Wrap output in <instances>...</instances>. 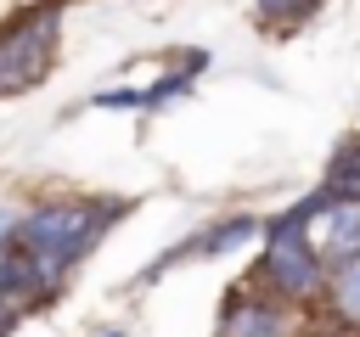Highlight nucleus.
I'll list each match as a JSON object with an SVG mask.
<instances>
[{
    "label": "nucleus",
    "instance_id": "nucleus-1",
    "mask_svg": "<svg viewBox=\"0 0 360 337\" xmlns=\"http://www.w3.org/2000/svg\"><path fill=\"white\" fill-rule=\"evenodd\" d=\"M129 197H39L22 208L17 219V247L34 264V275L45 281V292L56 298L68 286V275L101 247V236L129 213Z\"/></svg>",
    "mask_w": 360,
    "mask_h": 337
},
{
    "label": "nucleus",
    "instance_id": "nucleus-2",
    "mask_svg": "<svg viewBox=\"0 0 360 337\" xmlns=\"http://www.w3.org/2000/svg\"><path fill=\"white\" fill-rule=\"evenodd\" d=\"M62 45V0H28L0 22V95H22L51 79Z\"/></svg>",
    "mask_w": 360,
    "mask_h": 337
},
{
    "label": "nucleus",
    "instance_id": "nucleus-3",
    "mask_svg": "<svg viewBox=\"0 0 360 337\" xmlns=\"http://www.w3.org/2000/svg\"><path fill=\"white\" fill-rule=\"evenodd\" d=\"M253 286H264L270 298L292 303L298 315L321 303V286H326V258L315 253V242L304 230H287V236H259V258L248 270Z\"/></svg>",
    "mask_w": 360,
    "mask_h": 337
},
{
    "label": "nucleus",
    "instance_id": "nucleus-4",
    "mask_svg": "<svg viewBox=\"0 0 360 337\" xmlns=\"http://www.w3.org/2000/svg\"><path fill=\"white\" fill-rule=\"evenodd\" d=\"M214 337H298V309L253 286L248 275L225 292L219 303V331Z\"/></svg>",
    "mask_w": 360,
    "mask_h": 337
},
{
    "label": "nucleus",
    "instance_id": "nucleus-5",
    "mask_svg": "<svg viewBox=\"0 0 360 337\" xmlns=\"http://www.w3.org/2000/svg\"><path fill=\"white\" fill-rule=\"evenodd\" d=\"M315 315L326 326H343V331H360V253L326 264V286H321V303Z\"/></svg>",
    "mask_w": 360,
    "mask_h": 337
},
{
    "label": "nucleus",
    "instance_id": "nucleus-6",
    "mask_svg": "<svg viewBox=\"0 0 360 337\" xmlns=\"http://www.w3.org/2000/svg\"><path fill=\"white\" fill-rule=\"evenodd\" d=\"M309 242H315V253H321L326 264L360 253V202H332V197H326V208H321L315 225H309Z\"/></svg>",
    "mask_w": 360,
    "mask_h": 337
},
{
    "label": "nucleus",
    "instance_id": "nucleus-7",
    "mask_svg": "<svg viewBox=\"0 0 360 337\" xmlns=\"http://www.w3.org/2000/svg\"><path fill=\"white\" fill-rule=\"evenodd\" d=\"M259 225H264L259 213H225L208 230H197L191 242H180V258H219V253H231L242 242H259Z\"/></svg>",
    "mask_w": 360,
    "mask_h": 337
},
{
    "label": "nucleus",
    "instance_id": "nucleus-8",
    "mask_svg": "<svg viewBox=\"0 0 360 337\" xmlns=\"http://www.w3.org/2000/svg\"><path fill=\"white\" fill-rule=\"evenodd\" d=\"M321 191H326L332 202H360V157H354V140H343V146L332 152V163H326V174H321Z\"/></svg>",
    "mask_w": 360,
    "mask_h": 337
},
{
    "label": "nucleus",
    "instance_id": "nucleus-9",
    "mask_svg": "<svg viewBox=\"0 0 360 337\" xmlns=\"http://www.w3.org/2000/svg\"><path fill=\"white\" fill-rule=\"evenodd\" d=\"M253 11H259V28L292 34V28H304V22L321 11V0H253Z\"/></svg>",
    "mask_w": 360,
    "mask_h": 337
},
{
    "label": "nucleus",
    "instance_id": "nucleus-10",
    "mask_svg": "<svg viewBox=\"0 0 360 337\" xmlns=\"http://www.w3.org/2000/svg\"><path fill=\"white\" fill-rule=\"evenodd\" d=\"M191 79H197V73L169 67L158 84H146V112H158V107H169V101H186V95H191Z\"/></svg>",
    "mask_w": 360,
    "mask_h": 337
},
{
    "label": "nucleus",
    "instance_id": "nucleus-11",
    "mask_svg": "<svg viewBox=\"0 0 360 337\" xmlns=\"http://www.w3.org/2000/svg\"><path fill=\"white\" fill-rule=\"evenodd\" d=\"M90 107H101V112H146V90H135V84L96 90V95H90Z\"/></svg>",
    "mask_w": 360,
    "mask_h": 337
},
{
    "label": "nucleus",
    "instance_id": "nucleus-12",
    "mask_svg": "<svg viewBox=\"0 0 360 337\" xmlns=\"http://www.w3.org/2000/svg\"><path fill=\"white\" fill-rule=\"evenodd\" d=\"M34 315V303L28 298H17V292H0V337H11L22 320Z\"/></svg>",
    "mask_w": 360,
    "mask_h": 337
},
{
    "label": "nucleus",
    "instance_id": "nucleus-13",
    "mask_svg": "<svg viewBox=\"0 0 360 337\" xmlns=\"http://www.w3.org/2000/svg\"><path fill=\"white\" fill-rule=\"evenodd\" d=\"M174 67H186V73H202V67H208V51H197V45H191V51H174Z\"/></svg>",
    "mask_w": 360,
    "mask_h": 337
},
{
    "label": "nucleus",
    "instance_id": "nucleus-14",
    "mask_svg": "<svg viewBox=\"0 0 360 337\" xmlns=\"http://www.w3.org/2000/svg\"><path fill=\"white\" fill-rule=\"evenodd\" d=\"M17 219H22V208H0V247L17 242Z\"/></svg>",
    "mask_w": 360,
    "mask_h": 337
},
{
    "label": "nucleus",
    "instance_id": "nucleus-15",
    "mask_svg": "<svg viewBox=\"0 0 360 337\" xmlns=\"http://www.w3.org/2000/svg\"><path fill=\"white\" fill-rule=\"evenodd\" d=\"M315 337H360V331H343V326H326V320H321V331H315Z\"/></svg>",
    "mask_w": 360,
    "mask_h": 337
},
{
    "label": "nucleus",
    "instance_id": "nucleus-16",
    "mask_svg": "<svg viewBox=\"0 0 360 337\" xmlns=\"http://www.w3.org/2000/svg\"><path fill=\"white\" fill-rule=\"evenodd\" d=\"M349 140H354V157H360V135H349Z\"/></svg>",
    "mask_w": 360,
    "mask_h": 337
},
{
    "label": "nucleus",
    "instance_id": "nucleus-17",
    "mask_svg": "<svg viewBox=\"0 0 360 337\" xmlns=\"http://www.w3.org/2000/svg\"><path fill=\"white\" fill-rule=\"evenodd\" d=\"M298 337H304V331H298Z\"/></svg>",
    "mask_w": 360,
    "mask_h": 337
}]
</instances>
